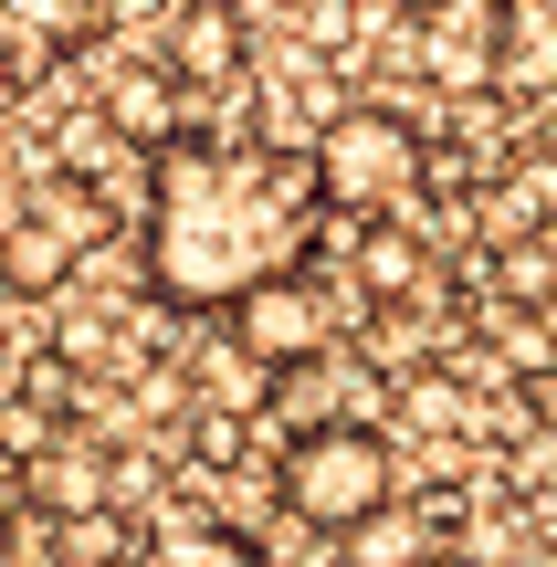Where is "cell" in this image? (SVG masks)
Segmentation results:
<instances>
[{
  "label": "cell",
  "instance_id": "obj_5",
  "mask_svg": "<svg viewBox=\"0 0 557 567\" xmlns=\"http://www.w3.org/2000/svg\"><path fill=\"white\" fill-rule=\"evenodd\" d=\"M95 116L147 158L158 137H179V126H189V84L168 74V53H105L95 63Z\"/></svg>",
  "mask_w": 557,
  "mask_h": 567
},
{
  "label": "cell",
  "instance_id": "obj_17",
  "mask_svg": "<svg viewBox=\"0 0 557 567\" xmlns=\"http://www.w3.org/2000/svg\"><path fill=\"white\" fill-rule=\"evenodd\" d=\"M11 105H21V84H11V74H0V116H11Z\"/></svg>",
  "mask_w": 557,
  "mask_h": 567
},
{
  "label": "cell",
  "instance_id": "obj_16",
  "mask_svg": "<svg viewBox=\"0 0 557 567\" xmlns=\"http://www.w3.org/2000/svg\"><path fill=\"white\" fill-rule=\"evenodd\" d=\"M516 484L526 494H557V431H537V421L516 431Z\"/></svg>",
  "mask_w": 557,
  "mask_h": 567
},
{
  "label": "cell",
  "instance_id": "obj_11",
  "mask_svg": "<svg viewBox=\"0 0 557 567\" xmlns=\"http://www.w3.org/2000/svg\"><path fill=\"white\" fill-rule=\"evenodd\" d=\"M137 557H200V567H252V526L210 515L200 494H158L137 526Z\"/></svg>",
  "mask_w": 557,
  "mask_h": 567
},
{
  "label": "cell",
  "instance_id": "obj_6",
  "mask_svg": "<svg viewBox=\"0 0 557 567\" xmlns=\"http://www.w3.org/2000/svg\"><path fill=\"white\" fill-rule=\"evenodd\" d=\"M168 74L189 84V105H200V95H231V84L252 74V21H243V0H179V11H168Z\"/></svg>",
  "mask_w": 557,
  "mask_h": 567
},
{
  "label": "cell",
  "instance_id": "obj_8",
  "mask_svg": "<svg viewBox=\"0 0 557 567\" xmlns=\"http://www.w3.org/2000/svg\"><path fill=\"white\" fill-rule=\"evenodd\" d=\"M84 231L63 221V210H42V200H21V210H0V295L11 305H42V295H63V284L84 274Z\"/></svg>",
  "mask_w": 557,
  "mask_h": 567
},
{
  "label": "cell",
  "instance_id": "obj_12",
  "mask_svg": "<svg viewBox=\"0 0 557 567\" xmlns=\"http://www.w3.org/2000/svg\"><path fill=\"white\" fill-rule=\"evenodd\" d=\"M495 84L516 105L557 95V0H505V21H495Z\"/></svg>",
  "mask_w": 557,
  "mask_h": 567
},
{
  "label": "cell",
  "instance_id": "obj_4",
  "mask_svg": "<svg viewBox=\"0 0 557 567\" xmlns=\"http://www.w3.org/2000/svg\"><path fill=\"white\" fill-rule=\"evenodd\" d=\"M221 316H231V347H252L264 368H285V358H306V347L348 337V295H337V284L316 274V264H295V274H264L252 295H231Z\"/></svg>",
  "mask_w": 557,
  "mask_h": 567
},
{
  "label": "cell",
  "instance_id": "obj_7",
  "mask_svg": "<svg viewBox=\"0 0 557 567\" xmlns=\"http://www.w3.org/2000/svg\"><path fill=\"white\" fill-rule=\"evenodd\" d=\"M421 42H411V74L442 84V95H474V84H495V21L505 0H432V11H411Z\"/></svg>",
  "mask_w": 557,
  "mask_h": 567
},
{
  "label": "cell",
  "instance_id": "obj_15",
  "mask_svg": "<svg viewBox=\"0 0 557 567\" xmlns=\"http://www.w3.org/2000/svg\"><path fill=\"white\" fill-rule=\"evenodd\" d=\"M53 358L74 368V379H95V368H126V316H74L53 337Z\"/></svg>",
  "mask_w": 557,
  "mask_h": 567
},
{
  "label": "cell",
  "instance_id": "obj_2",
  "mask_svg": "<svg viewBox=\"0 0 557 567\" xmlns=\"http://www.w3.org/2000/svg\"><path fill=\"white\" fill-rule=\"evenodd\" d=\"M421 147H432V126H421L411 105L348 95V105L306 137V168H316L327 221H379V210H411V200H421Z\"/></svg>",
  "mask_w": 557,
  "mask_h": 567
},
{
  "label": "cell",
  "instance_id": "obj_1",
  "mask_svg": "<svg viewBox=\"0 0 557 567\" xmlns=\"http://www.w3.org/2000/svg\"><path fill=\"white\" fill-rule=\"evenodd\" d=\"M327 252V200H316L306 147L285 137H179L147 147L137 189V264L147 305L168 316H221L231 295H252L264 274H295Z\"/></svg>",
  "mask_w": 557,
  "mask_h": 567
},
{
  "label": "cell",
  "instance_id": "obj_14",
  "mask_svg": "<svg viewBox=\"0 0 557 567\" xmlns=\"http://www.w3.org/2000/svg\"><path fill=\"white\" fill-rule=\"evenodd\" d=\"M126 158H137V147H126V137H116V126H105V116H74V126H63V137H53V168H74V179H95V189L116 179Z\"/></svg>",
  "mask_w": 557,
  "mask_h": 567
},
{
  "label": "cell",
  "instance_id": "obj_9",
  "mask_svg": "<svg viewBox=\"0 0 557 567\" xmlns=\"http://www.w3.org/2000/svg\"><path fill=\"white\" fill-rule=\"evenodd\" d=\"M348 231H358V243L337 252V264H348V295H358V305H411L421 284H432V243H421L400 210H379V221H348Z\"/></svg>",
  "mask_w": 557,
  "mask_h": 567
},
{
  "label": "cell",
  "instance_id": "obj_3",
  "mask_svg": "<svg viewBox=\"0 0 557 567\" xmlns=\"http://www.w3.org/2000/svg\"><path fill=\"white\" fill-rule=\"evenodd\" d=\"M379 494H400L390 421H306V431H285V452H274V505L306 515L316 536H337L348 515H369Z\"/></svg>",
  "mask_w": 557,
  "mask_h": 567
},
{
  "label": "cell",
  "instance_id": "obj_10",
  "mask_svg": "<svg viewBox=\"0 0 557 567\" xmlns=\"http://www.w3.org/2000/svg\"><path fill=\"white\" fill-rule=\"evenodd\" d=\"M348 95H358V84L337 74L327 53H306V42H295V53L274 63V74H264V137L306 147V137H316V126H327V116H337V105H348Z\"/></svg>",
  "mask_w": 557,
  "mask_h": 567
},
{
  "label": "cell",
  "instance_id": "obj_13",
  "mask_svg": "<svg viewBox=\"0 0 557 567\" xmlns=\"http://www.w3.org/2000/svg\"><path fill=\"white\" fill-rule=\"evenodd\" d=\"M105 11H116V0H0V21H21V32H42L53 53H84V42L105 32Z\"/></svg>",
  "mask_w": 557,
  "mask_h": 567
}]
</instances>
